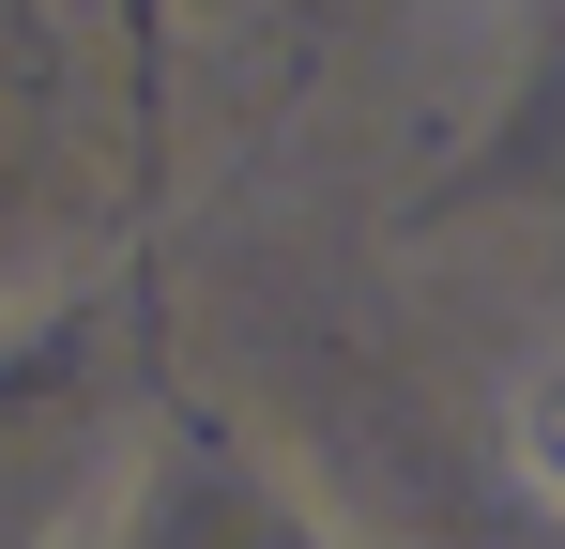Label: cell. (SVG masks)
<instances>
[{
	"mask_svg": "<svg viewBox=\"0 0 565 549\" xmlns=\"http://www.w3.org/2000/svg\"><path fill=\"white\" fill-rule=\"evenodd\" d=\"M520 473H535V488L565 504V352L535 366V381H520Z\"/></svg>",
	"mask_w": 565,
	"mask_h": 549,
	"instance_id": "cell-1",
	"label": "cell"
}]
</instances>
